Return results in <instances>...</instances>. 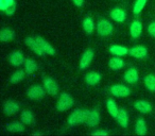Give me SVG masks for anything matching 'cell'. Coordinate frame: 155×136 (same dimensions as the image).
Listing matches in <instances>:
<instances>
[{
	"mask_svg": "<svg viewBox=\"0 0 155 136\" xmlns=\"http://www.w3.org/2000/svg\"><path fill=\"white\" fill-rule=\"evenodd\" d=\"M87 116V111L83 110H75L70 116L68 117V123L70 125H77L82 122H85Z\"/></svg>",
	"mask_w": 155,
	"mask_h": 136,
	"instance_id": "obj_1",
	"label": "cell"
},
{
	"mask_svg": "<svg viewBox=\"0 0 155 136\" xmlns=\"http://www.w3.org/2000/svg\"><path fill=\"white\" fill-rule=\"evenodd\" d=\"M73 105V99L68 95V94H61L60 98L58 100V103H56V108H58L60 112H64V111L70 108Z\"/></svg>",
	"mask_w": 155,
	"mask_h": 136,
	"instance_id": "obj_2",
	"label": "cell"
},
{
	"mask_svg": "<svg viewBox=\"0 0 155 136\" xmlns=\"http://www.w3.org/2000/svg\"><path fill=\"white\" fill-rule=\"evenodd\" d=\"M97 30L100 35H102V36H107V35H110V33L113 32V26L107 20H101V22H99V24H98Z\"/></svg>",
	"mask_w": 155,
	"mask_h": 136,
	"instance_id": "obj_3",
	"label": "cell"
},
{
	"mask_svg": "<svg viewBox=\"0 0 155 136\" xmlns=\"http://www.w3.org/2000/svg\"><path fill=\"white\" fill-rule=\"evenodd\" d=\"M45 96V91L41 86L35 85V86H31L28 91V97L30 99L34 100H41Z\"/></svg>",
	"mask_w": 155,
	"mask_h": 136,
	"instance_id": "obj_4",
	"label": "cell"
},
{
	"mask_svg": "<svg viewBox=\"0 0 155 136\" xmlns=\"http://www.w3.org/2000/svg\"><path fill=\"white\" fill-rule=\"evenodd\" d=\"M110 93L116 97H127L131 94V91L124 85L116 84L110 87Z\"/></svg>",
	"mask_w": 155,
	"mask_h": 136,
	"instance_id": "obj_5",
	"label": "cell"
},
{
	"mask_svg": "<svg viewBox=\"0 0 155 136\" xmlns=\"http://www.w3.org/2000/svg\"><path fill=\"white\" fill-rule=\"evenodd\" d=\"M100 122V115L97 111H87V116L85 123L89 127H96Z\"/></svg>",
	"mask_w": 155,
	"mask_h": 136,
	"instance_id": "obj_6",
	"label": "cell"
},
{
	"mask_svg": "<svg viewBox=\"0 0 155 136\" xmlns=\"http://www.w3.org/2000/svg\"><path fill=\"white\" fill-rule=\"evenodd\" d=\"M93 58H94V51L91 49H88L84 52V54L82 55L81 58V61H80V67L82 69H85L87 67L91 65V61H93Z\"/></svg>",
	"mask_w": 155,
	"mask_h": 136,
	"instance_id": "obj_7",
	"label": "cell"
},
{
	"mask_svg": "<svg viewBox=\"0 0 155 136\" xmlns=\"http://www.w3.org/2000/svg\"><path fill=\"white\" fill-rule=\"evenodd\" d=\"M45 88L50 95H56L58 94V83L51 78H48L45 80Z\"/></svg>",
	"mask_w": 155,
	"mask_h": 136,
	"instance_id": "obj_8",
	"label": "cell"
},
{
	"mask_svg": "<svg viewBox=\"0 0 155 136\" xmlns=\"http://www.w3.org/2000/svg\"><path fill=\"white\" fill-rule=\"evenodd\" d=\"M129 53L136 58H142L144 56H147L148 51H147V48L143 47V46H136V47H133L130 50Z\"/></svg>",
	"mask_w": 155,
	"mask_h": 136,
	"instance_id": "obj_9",
	"label": "cell"
},
{
	"mask_svg": "<svg viewBox=\"0 0 155 136\" xmlns=\"http://www.w3.org/2000/svg\"><path fill=\"white\" fill-rule=\"evenodd\" d=\"M9 61L12 65H14V66H19V65H21L22 63L25 62V58H24V55H22L21 52L14 51L10 54Z\"/></svg>",
	"mask_w": 155,
	"mask_h": 136,
	"instance_id": "obj_10",
	"label": "cell"
},
{
	"mask_svg": "<svg viewBox=\"0 0 155 136\" xmlns=\"http://www.w3.org/2000/svg\"><path fill=\"white\" fill-rule=\"evenodd\" d=\"M26 44L33 50V51L35 52V53L37 54V55H41V54H43L44 51H43V49L41 48V46L38 45L36 38L34 39V38H32V37H27V38H26Z\"/></svg>",
	"mask_w": 155,
	"mask_h": 136,
	"instance_id": "obj_11",
	"label": "cell"
},
{
	"mask_svg": "<svg viewBox=\"0 0 155 136\" xmlns=\"http://www.w3.org/2000/svg\"><path fill=\"white\" fill-rule=\"evenodd\" d=\"M19 105L14 101H7L3 105V111L7 115H14L18 112Z\"/></svg>",
	"mask_w": 155,
	"mask_h": 136,
	"instance_id": "obj_12",
	"label": "cell"
},
{
	"mask_svg": "<svg viewBox=\"0 0 155 136\" xmlns=\"http://www.w3.org/2000/svg\"><path fill=\"white\" fill-rule=\"evenodd\" d=\"M110 17H112L114 20H116V22H124V20H125L127 14H125V12L123 11L122 9L116 8V9H114L112 12H110Z\"/></svg>",
	"mask_w": 155,
	"mask_h": 136,
	"instance_id": "obj_13",
	"label": "cell"
},
{
	"mask_svg": "<svg viewBox=\"0 0 155 136\" xmlns=\"http://www.w3.org/2000/svg\"><path fill=\"white\" fill-rule=\"evenodd\" d=\"M136 110H138L141 113H150L152 111V106L149 103L148 101H144V100H139V101H136L134 104Z\"/></svg>",
	"mask_w": 155,
	"mask_h": 136,
	"instance_id": "obj_14",
	"label": "cell"
},
{
	"mask_svg": "<svg viewBox=\"0 0 155 136\" xmlns=\"http://www.w3.org/2000/svg\"><path fill=\"white\" fill-rule=\"evenodd\" d=\"M36 41H37V43H38V45L41 46V49H43L44 52L50 54V55H53V54L55 53V50L53 49V47H51V45H49L45 39H43L41 37L38 36V37H36Z\"/></svg>",
	"mask_w": 155,
	"mask_h": 136,
	"instance_id": "obj_15",
	"label": "cell"
},
{
	"mask_svg": "<svg viewBox=\"0 0 155 136\" xmlns=\"http://www.w3.org/2000/svg\"><path fill=\"white\" fill-rule=\"evenodd\" d=\"M142 32V25L140 22H133L131 25V35L133 38H138Z\"/></svg>",
	"mask_w": 155,
	"mask_h": 136,
	"instance_id": "obj_16",
	"label": "cell"
},
{
	"mask_svg": "<svg viewBox=\"0 0 155 136\" xmlns=\"http://www.w3.org/2000/svg\"><path fill=\"white\" fill-rule=\"evenodd\" d=\"M124 80L127 81V83H130V84H133V83H135L136 81L138 80L137 70L134 69V68H131V69L127 70V71L124 74Z\"/></svg>",
	"mask_w": 155,
	"mask_h": 136,
	"instance_id": "obj_17",
	"label": "cell"
},
{
	"mask_svg": "<svg viewBox=\"0 0 155 136\" xmlns=\"http://www.w3.org/2000/svg\"><path fill=\"white\" fill-rule=\"evenodd\" d=\"M117 120H118L119 124L123 128H127V124H129V116H127V113L125 110L121 108L119 110L118 116H117Z\"/></svg>",
	"mask_w": 155,
	"mask_h": 136,
	"instance_id": "obj_18",
	"label": "cell"
},
{
	"mask_svg": "<svg viewBox=\"0 0 155 136\" xmlns=\"http://www.w3.org/2000/svg\"><path fill=\"white\" fill-rule=\"evenodd\" d=\"M85 80H86L88 85H95L100 82V80H101V75L95 71L89 72V74H87L86 77H85Z\"/></svg>",
	"mask_w": 155,
	"mask_h": 136,
	"instance_id": "obj_19",
	"label": "cell"
},
{
	"mask_svg": "<svg viewBox=\"0 0 155 136\" xmlns=\"http://www.w3.org/2000/svg\"><path fill=\"white\" fill-rule=\"evenodd\" d=\"M110 52L114 54V55L121 56V55H124V54H127V52H129V50H127L125 47H122V46L114 45V46H110Z\"/></svg>",
	"mask_w": 155,
	"mask_h": 136,
	"instance_id": "obj_20",
	"label": "cell"
},
{
	"mask_svg": "<svg viewBox=\"0 0 155 136\" xmlns=\"http://www.w3.org/2000/svg\"><path fill=\"white\" fill-rule=\"evenodd\" d=\"M14 32L11 29H3L1 32H0V39L1 41H12L14 38Z\"/></svg>",
	"mask_w": 155,
	"mask_h": 136,
	"instance_id": "obj_21",
	"label": "cell"
},
{
	"mask_svg": "<svg viewBox=\"0 0 155 136\" xmlns=\"http://www.w3.org/2000/svg\"><path fill=\"white\" fill-rule=\"evenodd\" d=\"M25 69H26L27 74H33L35 70L37 69V65L36 63L34 62L31 58H28V60H25Z\"/></svg>",
	"mask_w": 155,
	"mask_h": 136,
	"instance_id": "obj_22",
	"label": "cell"
},
{
	"mask_svg": "<svg viewBox=\"0 0 155 136\" xmlns=\"http://www.w3.org/2000/svg\"><path fill=\"white\" fill-rule=\"evenodd\" d=\"M106 105H107L108 113H110L113 117L117 118V116H118V113H119V110H118V108H117V104L115 103L114 100H110V99L107 100V103H106Z\"/></svg>",
	"mask_w": 155,
	"mask_h": 136,
	"instance_id": "obj_23",
	"label": "cell"
},
{
	"mask_svg": "<svg viewBox=\"0 0 155 136\" xmlns=\"http://www.w3.org/2000/svg\"><path fill=\"white\" fill-rule=\"evenodd\" d=\"M108 66L112 68L113 70H118L121 67H123V61L119 58H113L108 62Z\"/></svg>",
	"mask_w": 155,
	"mask_h": 136,
	"instance_id": "obj_24",
	"label": "cell"
},
{
	"mask_svg": "<svg viewBox=\"0 0 155 136\" xmlns=\"http://www.w3.org/2000/svg\"><path fill=\"white\" fill-rule=\"evenodd\" d=\"M20 119H21L22 122L26 123V124H31V123L34 121V116H33L32 112L27 110L22 112L21 116H20Z\"/></svg>",
	"mask_w": 155,
	"mask_h": 136,
	"instance_id": "obj_25",
	"label": "cell"
},
{
	"mask_svg": "<svg viewBox=\"0 0 155 136\" xmlns=\"http://www.w3.org/2000/svg\"><path fill=\"white\" fill-rule=\"evenodd\" d=\"M136 133L138 135H144L147 132V124L144 122L143 119H139V120L136 122Z\"/></svg>",
	"mask_w": 155,
	"mask_h": 136,
	"instance_id": "obj_26",
	"label": "cell"
},
{
	"mask_svg": "<svg viewBox=\"0 0 155 136\" xmlns=\"http://www.w3.org/2000/svg\"><path fill=\"white\" fill-rule=\"evenodd\" d=\"M144 84H146L147 88L150 89L152 91H155V76L153 75H149L144 78Z\"/></svg>",
	"mask_w": 155,
	"mask_h": 136,
	"instance_id": "obj_27",
	"label": "cell"
},
{
	"mask_svg": "<svg viewBox=\"0 0 155 136\" xmlns=\"http://www.w3.org/2000/svg\"><path fill=\"white\" fill-rule=\"evenodd\" d=\"M83 28H84L85 32L86 33H91L94 31V28H95V25H94V22L91 18H86V19L83 22Z\"/></svg>",
	"mask_w": 155,
	"mask_h": 136,
	"instance_id": "obj_28",
	"label": "cell"
},
{
	"mask_svg": "<svg viewBox=\"0 0 155 136\" xmlns=\"http://www.w3.org/2000/svg\"><path fill=\"white\" fill-rule=\"evenodd\" d=\"M8 130L12 132H22L25 130V127L22 123L20 122H13V123H10L8 124Z\"/></svg>",
	"mask_w": 155,
	"mask_h": 136,
	"instance_id": "obj_29",
	"label": "cell"
},
{
	"mask_svg": "<svg viewBox=\"0 0 155 136\" xmlns=\"http://www.w3.org/2000/svg\"><path fill=\"white\" fill-rule=\"evenodd\" d=\"M25 78V71L22 70H17L15 71L11 77V82L12 83H18Z\"/></svg>",
	"mask_w": 155,
	"mask_h": 136,
	"instance_id": "obj_30",
	"label": "cell"
},
{
	"mask_svg": "<svg viewBox=\"0 0 155 136\" xmlns=\"http://www.w3.org/2000/svg\"><path fill=\"white\" fill-rule=\"evenodd\" d=\"M147 0H136V3L135 5H134V13L135 14H139L140 12L142 11V9H143L144 5H146Z\"/></svg>",
	"mask_w": 155,
	"mask_h": 136,
	"instance_id": "obj_31",
	"label": "cell"
},
{
	"mask_svg": "<svg viewBox=\"0 0 155 136\" xmlns=\"http://www.w3.org/2000/svg\"><path fill=\"white\" fill-rule=\"evenodd\" d=\"M14 3H15L14 0H0V10L5 12V10L9 7H11L12 5H14Z\"/></svg>",
	"mask_w": 155,
	"mask_h": 136,
	"instance_id": "obj_32",
	"label": "cell"
},
{
	"mask_svg": "<svg viewBox=\"0 0 155 136\" xmlns=\"http://www.w3.org/2000/svg\"><path fill=\"white\" fill-rule=\"evenodd\" d=\"M15 10H16V3H14V5H12L11 7H9L7 10H5V13H7V15L11 16L15 13Z\"/></svg>",
	"mask_w": 155,
	"mask_h": 136,
	"instance_id": "obj_33",
	"label": "cell"
},
{
	"mask_svg": "<svg viewBox=\"0 0 155 136\" xmlns=\"http://www.w3.org/2000/svg\"><path fill=\"white\" fill-rule=\"evenodd\" d=\"M148 31L153 37H155V22H152V24L149 26L148 28Z\"/></svg>",
	"mask_w": 155,
	"mask_h": 136,
	"instance_id": "obj_34",
	"label": "cell"
},
{
	"mask_svg": "<svg viewBox=\"0 0 155 136\" xmlns=\"http://www.w3.org/2000/svg\"><path fill=\"white\" fill-rule=\"evenodd\" d=\"M72 1L77 7H81V5H83V1H84V0H72Z\"/></svg>",
	"mask_w": 155,
	"mask_h": 136,
	"instance_id": "obj_35",
	"label": "cell"
},
{
	"mask_svg": "<svg viewBox=\"0 0 155 136\" xmlns=\"http://www.w3.org/2000/svg\"><path fill=\"white\" fill-rule=\"evenodd\" d=\"M94 135H107V133L104 131H100V132H96V133H94Z\"/></svg>",
	"mask_w": 155,
	"mask_h": 136,
	"instance_id": "obj_36",
	"label": "cell"
}]
</instances>
